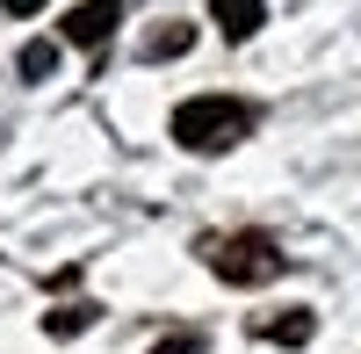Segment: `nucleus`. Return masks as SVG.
<instances>
[{"instance_id": "20e7f679", "label": "nucleus", "mask_w": 361, "mask_h": 354, "mask_svg": "<svg viewBox=\"0 0 361 354\" xmlns=\"http://www.w3.org/2000/svg\"><path fill=\"white\" fill-rule=\"evenodd\" d=\"M209 15H217V29H224L231 44H246L253 29L267 22V0H209Z\"/></svg>"}, {"instance_id": "0eeeda50", "label": "nucleus", "mask_w": 361, "mask_h": 354, "mask_svg": "<svg viewBox=\"0 0 361 354\" xmlns=\"http://www.w3.org/2000/svg\"><path fill=\"white\" fill-rule=\"evenodd\" d=\"M15 73H22V80H51V73H58V44H44V37H37V44H22Z\"/></svg>"}, {"instance_id": "39448f33", "label": "nucleus", "mask_w": 361, "mask_h": 354, "mask_svg": "<svg viewBox=\"0 0 361 354\" xmlns=\"http://www.w3.org/2000/svg\"><path fill=\"white\" fill-rule=\"evenodd\" d=\"M94 326V304H58V311H44V333L51 340H73V333H87Z\"/></svg>"}, {"instance_id": "f257e3e1", "label": "nucleus", "mask_w": 361, "mask_h": 354, "mask_svg": "<svg viewBox=\"0 0 361 354\" xmlns=\"http://www.w3.org/2000/svg\"><path fill=\"white\" fill-rule=\"evenodd\" d=\"M246 130H253V109L231 102V94H195V102L173 109L180 152H231V145H246Z\"/></svg>"}, {"instance_id": "423d86ee", "label": "nucleus", "mask_w": 361, "mask_h": 354, "mask_svg": "<svg viewBox=\"0 0 361 354\" xmlns=\"http://www.w3.org/2000/svg\"><path fill=\"white\" fill-rule=\"evenodd\" d=\"M195 44V29L188 22H166V29H152V37H145V58H180Z\"/></svg>"}, {"instance_id": "7ed1b4c3", "label": "nucleus", "mask_w": 361, "mask_h": 354, "mask_svg": "<svg viewBox=\"0 0 361 354\" xmlns=\"http://www.w3.org/2000/svg\"><path fill=\"white\" fill-rule=\"evenodd\" d=\"M123 22V0H80V8L66 15V44H109V29Z\"/></svg>"}, {"instance_id": "6e6552de", "label": "nucleus", "mask_w": 361, "mask_h": 354, "mask_svg": "<svg viewBox=\"0 0 361 354\" xmlns=\"http://www.w3.org/2000/svg\"><path fill=\"white\" fill-rule=\"evenodd\" d=\"M267 340H282V347H304V340H311V311H289V318H275V326H267Z\"/></svg>"}, {"instance_id": "9d476101", "label": "nucleus", "mask_w": 361, "mask_h": 354, "mask_svg": "<svg viewBox=\"0 0 361 354\" xmlns=\"http://www.w3.org/2000/svg\"><path fill=\"white\" fill-rule=\"evenodd\" d=\"M0 8H8V15H37L44 0H0Z\"/></svg>"}, {"instance_id": "1a4fd4ad", "label": "nucleus", "mask_w": 361, "mask_h": 354, "mask_svg": "<svg viewBox=\"0 0 361 354\" xmlns=\"http://www.w3.org/2000/svg\"><path fill=\"white\" fill-rule=\"evenodd\" d=\"M152 354H202V340H195V333H180V340H159Z\"/></svg>"}, {"instance_id": "f03ea898", "label": "nucleus", "mask_w": 361, "mask_h": 354, "mask_svg": "<svg viewBox=\"0 0 361 354\" xmlns=\"http://www.w3.org/2000/svg\"><path fill=\"white\" fill-rule=\"evenodd\" d=\"M209 268H217L224 282H238V289H260V282L282 275V253H275L267 231H238V239H217V246H209Z\"/></svg>"}]
</instances>
